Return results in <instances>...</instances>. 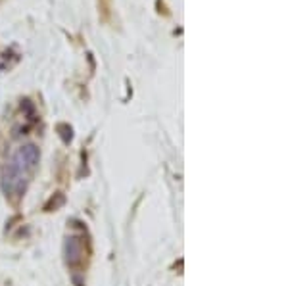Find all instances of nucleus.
<instances>
[{"mask_svg":"<svg viewBox=\"0 0 288 286\" xmlns=\"http://www.w3.org/2000/svg\"><path fill=\"white\" fill-rule=\"evenodd\" d=\"M64 254H66V261L69 267H77L83 263V256H85V248L79 236H67L64 244Z\"/></svg>","mask_w":288,"mask_h":286,"instance_id":"7ed1b4c3","label":"nucleus"},{"mask_svg":"<svg viewBox=\"0 0 288 286\" xmlns=\"http://www.w3.org/2000/svg\"><path fill=\"white\" fill-rule=\"evenodd\" d=\"M14 161L22 167L23 171H33L39 165V161H41V150H39V146L33 144V142L23 144L22 148L16 152V156H14Z\"/></svg>","mask_w":288,"mask_h":286,"instance_id":"f257e3e1","label":"nucleus"},{"mask_svg":"<svg viewBox=\"0 0 288 286\" xmlns=\"http://www.w3.org/2000/svg\"><path fill=\"white\" fill-rule=\"evenodd\" d=\"M23 171L22 167L12 159V163H8L4 177H2V186L6 190V194H12V192H20L23 186Z\"/></svg>","mask_w":288,"mask_h":286,"instance_id":"f03ea898","label":"nucleus"}]
</instances>
